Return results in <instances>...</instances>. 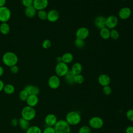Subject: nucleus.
Wrapping results in <instances>:
<instances>
[{"mask_svg":"<svg viewBox=\"0 0 133 133\" xmlns=\"http://www.w3.org/2000/svg\"><path fill=\"white\" fill-rule=\"evenodd\" d=\"M2 61L5 65L10 67L17 64L18 58L15 53L12 51H7L3 55Z\"/></svg>","mask_w":133,"mask_h":133,"instance_id":"f257e3e1","label":"nucleus"},{"mask_svg":"<svg viewBox=\"0 0 133 133\" xmlns=\"http://www.w3.org/2000/svg\"><path fill=\"white\" fill-rule=\"evenodd\" d=\"M82 117L81 114L77 111H71L69 112L66 116L65 120L70 126H76L80 123Z\"/></svg>","mask_w":133,"mask_h":133,"instance_id":"f03ea898","label":"nucleus"},{"mask_svg":"<svg viewBox=\"0 0 133 133\" xmlns=\"http://www.w3.org/2000/svg\"><path fill=\"white\" fill-rule=\"evenodd\" d=\"M54 127L56 133H71V126L64 119L58 120Z\"/></svg>","mask_w":133,"mask_h":133,"instance_id":"7ed1b4c3","label":"nucleus"},{"mask_svg":"<svg viewBox=\"0 0 133 133\" xmlns=\"http://www.w3.org/2000/svg\"><path fill=\"white\" fill-rule=\"evenodd\" d=\"M36 113L35 109L28 105L24 107L22 109L21 112V117L29 122L34 119L36 116Z\"/></svg>","mask_w":133,"mask_h":133,"instance_id":"20e7f679","label":"nucleus"},{"mask_svg":"<svg viewBox=\"0 0 133 133\" xmlns=\"http://www.w3.org/2000/svg\"><path fill=\"white\" fill-rule=\"evenodd\" d=\"M104 125L103 119L97 116H95L91 117L88 121V126L94 129H101Z\"/></svg>","mask_w":133,"mask_h":133,"instance_id":"39448f33","label":"nucleus"},{"mask_svg":"<svg viewBox=\"0 0 133 133\" xmlns=\"http://www.w3.org/2000/svg\"><path fill=\"white\" fill-rule=\"evenodd\" d=\"M69 70L68 65L63 62L57 63L55 67L56 74L59 77H64Z\"/></svg>","mask_w":133,"mask_h":133,"instance_id":"423d86ee","label":"nucleus"},{"mask_svg":"<svg viewBox=\"0 0 133 133\" xmlns=\"http://www.w3.org/2000/svg\"><path fill=\"white\" fill-rule=\"evenodd\" d=\"M11 12L10 9L4 6L0 7V22H7L11 18Z\"/></svg>","mask_w":133,"mask_h":133,"instance_id":"0eeeda50","label":"nucleus"},{"mask_svg":"<svg viewBox=\"0 0 133 133\" xmlns=\"http://www.w3.org/2000/svg\"><path fill=\"white\" fill-rule=\"evenodd\" d=\"M118 21V18L116 16L114 15H111L106 18L105 26L110 30L114 29L117 26Z\"/></svg>","mask_w":133,"mask_h":133,"instance_id":"6e6552de","label":"nucleus"},{"mask_svg":"<svg viewBox=\"0 0 133 133\" xmlns=\"http://www.w3.org/2000/svg\"><path fill=\"white\" fill-rule=\"evenodd\" d=\"M61 81L60 77L56 75H53L49 77L48 80V85L52 89H56L60 86Z\"/></svg>","mask_w":133,"mask_h":133,"instance_id":"1a4fd4ad","label":"nucleus"},{"mask_svg":"<svg viewBox=\"0 0 133 133\" xmlns=\"http://www.w3.org/2000/svg\"><path fill=\"white\" fill-rule=\"evenodd\" d=\"M89 35V30L84 26L79 28L75 32V36L76 38L84 40L88 37Z\"/></svg>","mask_w":133,"mask_h":133,"instance_id":"9d476101","label":"nucleus"},{"mask_svg":"<svg viewBox=\"0 0 133 133\" xmlns=\"http://www.w3.org/2000/svg\"><path fill=\"white\" fill-rule=\"evenodd\" d=\"M131 15V10L129 7H124L118 11V15L122 20H126L128 19Z\"/></svg>","mask_w":133,"mask_h":133,"instance_id":"9b49d317","label":"nucleus"},{"mask_svg":"<svg viewBox=\"0 0 133 133\" xmlns=\"http://www.w3.org/2000/svg\"><path fill=\"white\" fill-rule=\"evenodd\" d=\"M48 5V0H33V6L36 10H45Z\"/></svg>","mask_w":133,"mask_h":133,"instance_id":"f8f14e48","label":"nucleus"},{"mask_svg":"<svg viewBox=\"0 0 133 133\" xmlns=\"http://www.w3.org/2000/svg\"><path fill=\"white\" fill-rule=\"evenodd\" d=\"M58 121L57 116L52 113L47 114L44 119V122L47 126L54 127Z\"/></svg>","mask_w":133,"mask_h":133,"instance_id":"ddd939ff","label":"nucleus"},{"mask_svg":"<svg viewBox=\"0 0 133 133\" xmlns=\"http://www.w3.org/2000/svg\"><path fill=\"white\" fill-rule=\"evenodd\" d=\"M105 20L106 18L103 16H97L94 21L95 26L98 29L101 30V29L106 27L105 26Z\"/></svg>","mask_w":133,"mask_h":133,"instance_id":"4468645a","label":"nucleus"},{"mask_svg":"<svg viewBox=\"0 0 133 133\" xmlns=\"http://www.w3.org/2000/svg\"><path fill=\"white\" fill-rule=\"evenodd\" d=\"M98 83L102 87L109 85L111 83L110 77L106 74H101L98 77Z\"/></svg>","mask_w":133,"mask_h":133,"instance_id":"2eb2a0df","label":"nucleus"},{"mask_svg":"<svg viewBox=\"0 0 133 133\" xmlns=\"http://www.w3.org/2000/svg\"><path fill=\"white\" fill-rule=\"evenodd\" d=\"M59 18V12L56 9H51L47 12V19L50 22H56Z\"/></svg>","mask_w":133,"mask_h":133,"instance_id":"dca6fc26","label":"nucleus"},{"mask_svg":"<svg viewBox=\"0 0 133 133\" xmlns=\"http://www.w3.org/2000/svg\"><path fill=\"white\" fill-rule=\"evenodd\" d=\"M24 89L27 91L29 95H38L40 92L39 87L33 85H28L24 87Z\"/></svg>","mask_w":133,"mask_h":133,"instance_id":"f3484780","label":"nucleus"},{"mask_svg":"<svg viewBox=\"0 0 133 133\" xmlns=\"http://www.w3.org/2000/svg\"><path fill=\"white\" fill-rule=\"evenodd\" d=\"M38 101L39 99L37 95H31L29 96L25 102L27 104V105L34 108L36 105H37L38 103Z\"/></svg>","mask_w":133,"mask_h":133,"instance_id":"a211bd4d","label":"nucleus"},{"mask_svg":"<svg viewBox=\"0 0 133 133\" xmlns=\"http://www.w3.org/2000/svg\"><path fill=\"white\" fill-rule=\"evenodd\" d=\"M24 14L27 17L31 18L34 17L37 15V10L32 5L25 8Z\"/></svg>","mask_w":133,"mask_h":133,"instance_id":"6ab92c4d","label":"nucleus"},{"mask_svg":"<svg viewBox=\"0 0 133 133\" xmlns=\"http://www.w3.org/2000/svg\"><path fill=\"white\" fill-rule=\"evenodd\" d=\"M70 70L75 75L81 74L83 70L82 65L79 62H75L72 65Z\"/></svg>","mask_w":133,"mask_h":133,"instance_id":"aec40b11","label":"nucleus"},{"mask_svg":"<svg viewBox=\"0 0 133 133\" xmlns=\"http://www.w3.org/2000/svg\"><path fill=\"white\" fill-rule=\"evenodd\" d=\"M74 77H75V75L71 71V70H69V71L64 76V81L65 83L68 85H73L75 84Z\"/></svg>","mask_w":133,"mask_h":133,"instance_id":"412c9836","label":"nucleus"},{"mask_svg":"<svg viewBox=\"0 0 133 133\" xmlns=\"http://www.w3.org/2000/svg\"><path fill=\"white\" fill-rule=\"evenodd\" d=\"M18 125L22 130L25 131L30 126V122L22 117H21L18 119Z\"/></svg>","mask_w":133,"mask_h":133,"instance_id":"4be33fe9","label":"nucleus"},{"mask_svg":"<svg viewBox=\"0 0 133 133\" xmlns=\"http://www.w3.org/2000/svg\"><path fill=\"white\" fill-rule=\"evenodd\" d=\"M61 58L62 62L68 64L72 62L73 60V55L71 52H67L63 54L62 55Z\"/></svg>","mask_w":133,"mask_h":133,"instance_id":"5701e85b","label":"nucleus"},{"mask_svg":"<svg viewBox=\"0 0 133 133\" xmlns=\"http://www.w3.org/2000/svg\"><path fill=\"white\" fill-rule=\"evenodd\" d=\"M100 36L103 39H108L110 37V30L104 27L100 30Z\"/></svg>","mask_w":133,"mask_h":133,"instance_id":"b1692460","label":"nucleus"},{"mask_svg":"<svg viewBox=\"0 0 133 133\" xmlns=\"http://www.w3.org/2000/svg\"><path fill=\"white\" fill-rule=\"evenodd\" d=\"M10 32V26L7 22H3L0 24V32L3 35H7Z\"/></svg>","mask_w":133,"mask_h":133,"instance_id":"393cba45","label":"nucleus"},{"mask_svg":"<svg viewBox=\"0 0 133 133\" xmlns=\"http://www.w3.org/2000/svg\"><path fill=\"white\" fill-rule=\"evenodd\" d=\"M3 91L7 95H11L14 93L15 91V88L14 85L11 84H7L4 85Z\"/></svg>","mask_w":133,"mask_h":133,"instance_id":"a878e982","label":"nucleus"},{"mask_svg":"<svg viewBox=\"0 0 133 133\" xmlns=\"http://www.w3.org/2000/svg\"><path fill=\"white\" fill-rule=\"evenodd\" d=\"M25 131V133H42V129L36 125L30 126Z\"/></svg>","mask_w":133,"mask_h":133,"instance_id":"bb28decb","label":"nucleus"},{"mask_svg":"<svg viewBox=\"0 0 133 133\" xmlns=\"http://www.w3.org/2000/svg\"><path fill=\"white\" fill-rule=\"evenodd\" d=\"M29 94L27 92V91L24 89H22L21 90L19 94V99L21 101H26V100H27L28 97H29Z\"/></svg>","mask_w":133,"mask_h":133,"instance_id":"cd10ccee","label":"nucleus"},{"mask_svg":"<svg viewBox=\"0 0 133 133\" xmlns=\"http://www.w3.org/2000/svg\"><path fill=\"white\" fill-rule=\"evenodd\" d=\"M37 15L40 20H46L47 19V12L45 10L37 11Z\"/></svg>","mask_w":133,"mask_h":133,"instance_id":"c85d7f7f","label":"nucleus"},{"mask_svg":"<svg viewBox=\"0 0 133 133\" xmlns=\"http://www.w3.org/2000/svg\"><path fill=\"white\" fill-rule=\"evenodd\" d=\"M74 45L77 48H79V49H81V48H83L85 44V42H84V40H83V39H78V38H76L74 40Z\"/></svg>","mask_w":133,"mask_h":133,"instance_id":"c756f323","label":"nucleus"},{"mask_svg":"<svg viewBox=\"0 0 133 133\" xmlns=\"http://www.w3.org/2000/svg\"><path fill=\"white\" fill-rule=\"evenodd\" d=\"M91 128L88 125H83L79 127L78 133H91Z\"/></svg>","mask_w":133,"mask_h":133,"instance_id":"7c9ffc66","label":"nucleus"},{"mask_svg":"<svg viewBox=\"0 0 133 133\" xmlns=\"http://www.w3.org/2000/svg\"><path fill=\"white\" fill-rule=\"evenodd\" d=\"M84 81V77L81 74L75 75L74 77V82L75 84H81Z\"/></svg>","mask_w":133,"mask_h":133,"instance_id":"2f4dec72","label":"nucleus"},{"mask_svg":"<svg viewBox=\"0 0 133 133\" xmlns=\"http://www.w3.org/2000/svg\"><path fill=\"white\" fill-rule=\"evenodd\" d=\"M119 37V34L117 30L116 29H112L110 30V37L114 39V40H116Z\"/></svg>","mask_w":133,"mask_h":133,"instance_id":"473e14b6","label":"nucleus"},{"mask_svg":"<svg viewBox=\"0 0 133 133\" xmlns=\"http://www.w3.org/2000/svg\"><path fill=\"white\" fill-rule=\"evenodd\" d=\"M102 92L104 95L106 96H109L112 93V88L109 85L104 86L102 88Z\"/></svg>","mask_w":133,"mask_h":133,"instance_id":"72a5a7b5","label":"nucleus"},{"mask_svg":"<svg viewBox=\"0 0 133 133\" xmlns=\"http://www.w3.org/2000/svg\"><path fill=\"white\" fill-rule=\"evenodd\" d=\"M126 116L129 121L133 122V109H129L126 111Z\"/></svg>","mask_w":133,"mask_h":133,"instance_id":"f704fd0d","label":"nucleus"},{"mask_svg":"<svg viewBox=\"0 0 133 133\" xmlns=\"http://www.w3.org/2000/svg\"><path fill=\"white\" fill-rule=\"evenodd\" d=\"M42 133H56V131L54 127L46 126L42 130Z\"/></svg>","mask_w":133,"mask_h":133,"instance_id":"c9c22d12","label":"nucleus"},{"mask_svg":"<svg viewBox=\"0 0 133 133\" xmlns=\"http://www.w3.org/2000/svg\"><path fill=\"white\" fill-rule=\"evenodd\" d=\"M51 45V41L48 39H45L43 42L42 44V46L43 48H44V49H48V48H50Z\"/></svg>","mask_w":133,"mask_h":133,"instance_id":"e433bc0d","label":"nucleus"},{"mask_svg":"<svg viewBox=\"0 0 133 133\" xmlns=\"http://www.w3.org/2000/svg\"><path fill=\"white\" fill-rule=\"evenodd\" d=\"M22 5L25 7L31 6L33 4V0H21Z\"/></svg>","mask_w":133,"mask_h":133,"instance_id":"4c0bfd02","label":"nucleus"},{"mask_svg":"<svg viewBox=\"0 0 133 133\" xmlns=\"http://www.w3.org/2000/svg\"><path fill=\"white\" fill-rule=\"evenodd\" d=\"M19 67L17 64L10 67V71L12 74H17L19 72Z\"/></svg>","mask_w":133,"mask_h":133,"instance_id":"58836bf2","label":"nucleus"},{"mask_svg":"<svg viewBox=\"0 0 133 133\" xmlns=\"http://www.w3.org/2000/svg\"><path fill=\"white\" fill-rule=\"evenodd\" d=\"M10 124L13 127H16L18 125V119L17 118H12L10 121Z\"/></svg>","mask_w":133,"mask_h":133,"instance_id":"ea45409f","label":"nucleus"},{"mask_svg":"<svg viewBox=\"0 0 133 133\" xmlns=\"http://www.w3.org/2000/svg\"><path fill=\"white\" fill-rule=\"evenodd\" d=\"M125 133H133V126H127L125 131Z\"/></svg>","mask_w":133,"mask_h":133,"instance_id":"a19ab883","label":"nucleus"},{"mask_svg":"<svg viewBox=\"0 0 133 133\" xmlns=\"http://www.w3.org/2000/svg\"><path fill=\"white\" fill-rule=\"evenodd\" d=\"M4 83L3 82V81L1 79H0V92L3 90V88L4 87Z\"/></svg>","mask_w":133,"mask_h":133,"instance_id":"79ce46f5","label":"nucleus"},{"mask_svg":"<svg viewBox=\"0 0 133 133\" xmlns=\"http://www.w3.org/2000/svg\"><path fill=\"white\" fill-rule=\"evenodd\" d=\"M56 61L57 62V63L62 62V60L61 56H58V57L56 58Z\"/></svg>","mask_w":133,"mask_h":133,"instance_id":"37998d69","label":"nucleus"},{"mask_svg":"<svg viewBox=\"0 0 133 133\" xmlns=\"http://www.w3.org/2000/svg\"><path fill=\"white\" fill-rule=\"evenodd\" d=\"M6 0H0V7L5 6Z\"/></svg>","mask_w":133,"mask_h":133,"instance_id":"c03bdc74","label":"nucleus"},{"mask_svg":"<svg viewBox=\"0 0 133 133\" xmlns=\"http://www.w3.org/2000/svg\"><path fill=\"white\" fill-rule=\"evenodd\" d=\"M4 73V70L3 66L0 65V77L2 76Z\"/></svg>","mask_w":133,"mask_h":133,"instance_id":"a18cd8bd","label":"nucleus"},{"mask_svg":"<svg viewBox=\"0 0 133 133\" xmlns=\"http://www.w3.org/2000/svg\"><path fill=\"white\" fill-rule=\"evenodd\" d=\"M121 1H126V0H121Z\"/></svg>","mask_w":133,"mask_h":133,"instance_id":"49530a36","label":"nucleus"}]
</instances>
